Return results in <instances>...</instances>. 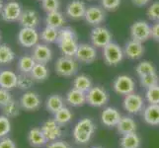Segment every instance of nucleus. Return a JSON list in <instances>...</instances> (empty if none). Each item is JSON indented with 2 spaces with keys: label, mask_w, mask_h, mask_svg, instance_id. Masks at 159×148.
<instances>
[{
  "label": "nucleus",
  "mask_w": 159,
  "mask_h": 148,
  "mask_svg": "<svg viewBox=\"0 0 159 148\" xmlns=\"http://www.w3.org/2000/svg\"><path fill=\"white\" fill-rule=\"evenodd\" d=\"M57 43L63 56L75 57L79 45L77 42V36H76L73 29L69 28V27H64V28L59 29L58 39Z\"/></svg>",
  "instance_id": "obj_1"
},
{
  "label": "nucleus",
  "mask_w": 159,
  "mask_h": 148,
  "mask_svg": "<svg viewBox=\"0 0 159 148\" xmlns=\"http://www.w3.org/2000/svg\"><path fill=\"white\" fill-rule=\"evenodd\" d=\"M95 132V124L90 119H83L75 124L73 129V138L79 144L89 142Z\"/></svg>",
  "instance_id": "obj_2"
},
{
  "label": "nucleus",
  "mask_w": 159,
  "mask_h": 148,
  "mask_svg": "<svg viewBox=\"0 0 159 148\" xmlns=\"http://www.w3.org/2000/svg\"><path fill=\"white\" fill-rule=\"evenodd\" d=\"M56 72L62 77H70L74 75L78 70V60L71 56H61L59 57L56 65H54Z\"/></svg>",
  "instance_id": "obj_3"
},
{
  "label": "nucleus",
  "mask_w": 159,
  "mask_h": 148,
  "mask_svg": "<svg viewBox=\"0 0 159 148\" xmlns=\"http://www.w3.org/2000/svg\"><path fill=\"white\" fill-rule=\"evenodd\" d=\"M124 56V49L116 43L112 42L103 47V58L108 65L116 66L123 61Z\"/></svg>",
  "instance_id": "obj_4"
},
{
  "label": "nucleus",
  "mask_w": 159,
  "mask_h": 148,
  "mask_svg": "<svg viewBox=\"0 0 159 148\" xmlns=\"http://www.w3.org/2000/svg\"><path fill=\"white\" fill-rule=\"evenodd\" d=\"M130 37L133 40L144 43L151 38V26L146 21L139 20L130 27Z\"/></svg>",
  "instance_id": "obj_5"
},
{
  "label": "nucleus",
  "mask_w": 159,
  "mask_h": 148,
  "mask_svg": "<svg viewBox=\"0 0 159 148\" xmlns=\"http://www.w3.org/2000/svg\"><path fill=\"white\" fill-rule=\"evenodd\" d=\"M112 39L113 36L111 32L102 26H96L90 35L91 43L95 47H105L110 43H112Z\"/></svg>",
  "instance_id": "obj_6"
},
{
  "label": "nucleus",
  "mask_w": 159,
  "mask_h": 148,
  "mask_svg": "<svg viewBox=\"0 0 159 148\" xmlns=\"http://www.w3.org/2000/svg\"><path fill=\"white\" fill-rule=\"evenodd\" d=\"M86 101L90 106L103 107L109 101V95L105 89L100 86H95L86 93Z\"/></svg>",
  "instance_id": "obj_7"
},
{
  "label": "nucleus",
  "mask_w": 159,
  "mask_h": 148,
  "mask_svg": "<svg viewBox=\"0 0 159 148\" xmlns=\"http://www.w3.org/2000/svg\"><path fill=\"white\" fill-rule=\"evenodd\" d=\"M40 34L35 28H22L17 36L18 43L23 47H34L39 43Z\"/></svg>",
  "instance_id": "obj_8"
},
{
  "label": "nucleus",
  "mask_w": 159,
  "mask_h": 148,
  "mask_svg": "<svg viewBox=\"0 0 159 148\" xmlns=\"http://www.w3.org/2000/svg\"><path fill=\"white\" fill-rule=\"evenodd\" d=\"M113 88L119 95H129L134 93L135 89V83L134 79L128 75H120L115 79Z\"/></svg>",
  "instance_id": "obj_9"
},
{
  "label": "nucleus",
  "mask_w": 159,
  "mask_h": 148,
  "mask_svg": "<svg viewBox=\"0 0 159 148\" xmlns=\"http://www.w3.org/2000/svg\"><path fill=\"white\" fill-rule=\"evenodd\" d=\"M23 9H22L21 4L17 1H9L4 4L1 18L5 22H17L19 21Z\"/></svg>",
  "instance_id": "obj_10"
},
{
  "label": "nucleus",
  "mask_w": 159,
  "mask_h": 148,
  "mask_svg": "<svg viewBox=\"0 0 159 148\" xmlns=\"http://www.w3.org/2000/svg\"><path fill=\"white\" fill-rule=\"evenodd\" d=\"M75 58L79 62L91 64L97 58L96 47L93 45H89V43H81V45L78 46V49L75 54Z\"/></svg>",
  "instance_id": "obj_11"
},
{
  "label": "nucleus",
  "mask_w": 159,
  "mask_h": 148,
  "mask_svg": "<svg viewBox=\"0 0 159 148\" xmlns=\"http://www.w3.org/2000/svg\"><path fill=\"white\" fill-rule=\"evenodd\" d=\"M42 105V100L40 96L36 92L28 91L24 93L20 99V106L21 108L27 112H34L37 111Z\"/></svg>",
  "instance_id": "obj_12"
},
{
  "label": "nucleus",
  "mask_w": 159,
  "mask_h": 148,
  "mask_svg": "<svg viewBox=\"0 0 159 148\" xmlns=\"http://www.w3.org/2000/svg\"><path fill=\"white\" fill-rule=\"evenodd\" d=\"M143 99L136 93L125 95L124 99V108L129 114H138L143 109Z\"/></svg>",
  "instance_id": "obj_13"
},
{
  "label": "nucleus",
  "mask_w": 159,
  "mask_h": 148,
  "mask_svg": "<svg viewBox=\"0 0 159 148\" xmlns=\"http://www.w3.org/2000/svg\"><path fill=\"white\" fill-rule=\"evenodd\" d=\"M106 18L105 9L100 6H90L86 9L84 19L88 24L92 26H99Z\"/></svg>",
  "instance_id": "obj_14"
},
{
  "label": "nucleus",
  "mask_w": 159,
  "mask_h": 148,
  "mask_svg": "<svg viewBox=\"0 0 159 148\" xmlns=\"http://www.w3.org/2000/svg\"><path fill=\"white\" fill-rule=\"evenodd\" d=\"M32 56L36 62L47 64L52 58V51L47 43H38L32 49Z\"/></svg>",
  "instance_id": "obj_15"
},
{
  "label": "nucleus",
  "mask_w": 159,
  "mask_h": 148,
  "mask_svg": "<svg viewBox=\"0 0 159 148\" xmlns=\"http://www.w3.org/2000/svg\"><path fill=\"white\" fill-rule=\"evenodd\" d=\"M43 133L45 134L48 141H54L57 140L61 136V128L60 125L54 119H48L47 122L43 123L41 128Z\"/></svg>",
  "instance_id": "obj_16"
},
{
  "label": "nucleus",
  "mask_w": 159,
  "mask_h": 148,
  "mask_svg": "<svg viewBox=\"0 0 159 148\" xmlns=\"http://www.w3.org/2000/svg\"><path fill=\"white\" fill-rule=\"evenodd\" d=\"M40 15L37 11L33 9L23 10L19 19V23L22 28H37L40 24Z\"/></svg>",
  "instance_id": "obj_17"
},
{
  "label": "nucleus",
  "mask_w": 159,
  "mask_h": 148,
  "mask_svg": "<svg viewBox=\"0 0 159 148\" xmlns=\"http://www.w3.org/2000/svg\"><path fill=\"white\" fill-rule=\"evenodd\" d=\"M125 56L129 59H139L144 53V47L141 42L131 39L125 45L124 47Z\"/></svg>",
  "instance_id": "obj_18"
},
{
  "label": "nucleus",
  "mask_w": 159,
  "mask_h": 148,
  "mask_svg": "<svg viewBox=\"0 0 159 148\" xmlns=\"http://www.w3.org/2000/svg\"><path fill=\"white\" fill-rule=\"evenodd\" d=\"M86 5L83 1L80 0H73L67 4L66 6V15L73 20H79L84 18L86 12Z\"/></svg>",
  "instance_id": "obj_19"
},
{
  "label": "nucleus",
  "mask_w": 159,
  "mask_h": 148,
  "mask_svg": "<svg viewBox=\"0 0 159 148\" xmlns=\"http://www.w3.org/2000/svg\"><path fill=\"white\" fill-rule=\"evenodd\" d=\"M120 118H122V116L118 112V110L112 107L106 108L101 114V120L103 124L109 128L117 127Z\"/></svg>",
  "instance_id": "obj_20"
},
{
  "label": "nucleus",
  "mask_w": 159,
  "mask_h": 148,
  "mask_svg": "<svg viewBox=\"0 0 159 148\" xmlns=\"http://www.w3.org/2000/svg\"><path fill=\"white\" fill-rule=\"evenodd\" d=\"M18 75L14 71L2 70L0 71V87L6 90H12L17 87Z\"/></svg>",
  "instance_id": "obj_21"
},
{
  "label": "nucleus",
  "mask_w": 159,
  "mask_h": 148,
  "mask_svg": "<svg viewBox=\"0 0 159 148\" xmlns=\"http://www.w3.org/2000/svg\"><path fill=\"white\" fill-rule=\"evenodd\" d=\"M45 22H46V26L59 30L63 28V26L65 24V18L61 12H59V11H53V12L47 13Z\"/></svg>",
  "instance_id": "obj_22"
},
{
  "label": "nucleus",
  "mask_w": 159,
  "mask_h": 148,
  "mask_svg": "<svg viewBox=\"0 0 159 148\" xmlns=\"http://www.w3.org/2000/svg\"><path fill=\"white\" fill-rule=\"evenodd\" d=\"M66 102L72 107H80L83 106L86 101V93L72 88L69 90L66 94Z\"/></svg>",
  "instance_id": "obj_23"
},
{
  "label": "nucleus",
  "mask_w": 159,
  "mask_h": 148,
  "mask_svg": "<svg viewBox=\"0 0 159 148\" xmlns=\"http://www.w3.org/2000/svg\"><path fill=\"white\" fill-rule=\"evenodd\" d=\"M28 141L33 147H43L48 142L45 134L43 133L41 128H34L28 133Z\"/></svg>",
  "instance_id": "obj_24"
},
{
  "label": "nucleus",
  "mask_w": 159,
  "mask_h": 148,
  "mask_svg": "<svg viewBox=\"0 0 159 148\" xmlns=\"http://www.w3.org/2000/svg\"><path fill=\"white\" fill-rule=\"evenodd\" d=\"M143 119L150 125L159 124V105L149 104L143 111Z\"/></svg>",
  "instance_id": "obj_25"
},
{
  "label": "nucleus",
  "mask_w": 159,
  "mask_h": 148,
  "mask_svg": "<svg viewBox=\"0 0 159 148\" xmlns=\"http://www.w3.org/2000/svg\"><path fill=\"white\" fill-rule=\"evenodd\" d=\"M117 129L119 131V133L122 135L133 133L135 132L136 130V123L129 117H122L117 124Z\"/></svg>",
  "instance_id": "obj_26"
},
{
  "label": "nucleus",
  "mask_w": 159,
  "mask_h": 148,
  "mask_svg": "<svg viewBox=\"0 0 159 148\" xmlns=\"http://www.w3.org/2000/svg\"><path fill=\"white\" fill-rule=\"evenodd\" d=\"M31 76L37 82L46 81L50 76V70L45 63H36L34 68L31 71Z\"/></svg>",
  "instance_id": "obj_27"
},
{
  "label": "nucleus",
  "mask_w": 159,
  "mask_h": 148,
  "mask_svg": "<svg viewBox=\"0 0 159 148\" xmlns=\"http://www.w3.org/2000/svg\"><path fill=\"white\" fill-rule=\"evenodd\" d=\"M63 107H64V101L61 96H59L57 94H53L47 99L46 108L48 110V112L54 114Z\"/></svg>",
  "instance_id": "obj_28"
},
{
  "label": "nucleus",
  "mask_w": 159,
  "mask_h": 148,
  "mask_svg": "<svg viewBox=\"0 0 159 148\" xmlns=\"http://www.w3.org/2000/svg\"><path fill=\"white\" fill-rule=\"evenodd\" d=\"M36 63H37L36 60L33 58L32 56H23L19 58L18 63H17V67L21 73L30 74Z\"/></svg>",
  "instance_id": "obj_29"
},
{
  "label": "nucleus",
  "mask_w": 159,
  "mask_h": 148,
  "mask_svg": "<svg viewBox=\"0 0 159 148\" xmlns=\"http://www.w3.org/2000/svg\"><path fill=\"white\" fill-rule=\"evenodd\" d=\"M59 30L52 28V27L46 26L41 32V40L45 43H57L58 39Z\"/></svg>",
  "instance_id": "obj_30"
},
{
  "label": "nucleus",
  "mask_w": 159,
  "mask_h": 148,
  "mask_svg": "<svg viewBox=\"0 0 159 148\" xmlns=\"http://www.w3.org/2000/svg\"><path fill=\"white\" fill-rule=\"evenodd\" d=\"M120 144L122 148H139L140 145V138L135 132L123 135Z\"/></svg>",
  "instance_id": "obj_31"
},
{
  "label": "nucleus",
  "mask_w": 159,
  "mask_h": 148,
  "mask_svg": "<svg viewBox=\"0 0 159 148\" xmlns=\"http://www.w3.org/2000/svg\"><path fill=\"white\" fill-rule=\"evenodd\" d=\"M92 81L91 79L84 74L76 76L73 80V88L80 90L84 93H87L92 88Z\"/></svg>",
  "instance_id": "obj_32"
},
{
  "label": "nucleus",
  "mask_w": 159,
  "mask_h": 148,
  "mask_svg": "<svg viewBox=\"0 0 159 148\" xmlns=\"http://www.w3.org/2000/svg\"><path fill=\"white\" fill-rule=\"evenodd\" d=\"M15 59V52L6 43L0 45V64H8Z\"/></svg>",
  "instance_id": "obj_33"
},
{
  "label": "nucleus",
  "mask_w": 159,
  "mask_h": 148,
  "mask_svg": "<svg viewBox=\"0 0 159 148\" xmlns=\"http://www.w3.org/2000/svg\"><path fill=\"white\" fill-rule=\"evenodd\" d=\"M71 119H72V113L70 112V110L66 107H63L59 110L58 112H57L54 114V120L60 125V127H62V125L66 124L67 123H69Z\"/></svg>",
  "instance_id": "obj_34"
},
{
  "label": "nucleus",
  "mask_w": 159,
  "mask_h": 148,
  "mask_svg": "<svg viewBox=\"0 0 159 148\" xmlns=\"http://www.w3.org/2000/svg\"><path fill=\"white\" fill-rule=\"evenodd\" d=\"M20 103L16 102L15 100H11L9 103H7L5 105L2 110L4 116H6L7 118H15L17 117L20 114Z\"/></svg>",
  "instance_id": "obj_35"
},
{
  "label": "nucleus",
  "mask_w": 159,
  "mask_h": 148,
  "mask_svg": "<svg viewBox=\"0 0 159 148\" xmlns=\"http://www.w3.org/2000/svg\"><path fill=\"white\" fill-rule=\"evenodd\" d=\"M135 71L139 77L141 76H144L147 74H151V73H155L156 69L155 66L153 65L152 62L147 61V60H143V61L139 62L135 67Z\"/></svg>",
  "instance_id": "obj_36"
},
{
  "label": "nucleus",
  "mask_w": 159,
  "mask_h": 148,
  "mask_svg": "<svg viewBox=\"0 0 159 148\" xmlns=\"http://www.w3.org/2000/svg\"><path fill=\"white\" fill-rule=\"evenodd\" d=\"M35 80L33 79L31 74L28 73H21L18 75L17 79V87L21 90H28L34 85Z\"/></svg>",
  "instance_id": "obj_37"
},
{
  "label": "nucleus",
  "mask_w": 159,
  "mask_h": 148,
  "mask_svg": "<svg viewBox=\"0 0 159 148\" xmlns=\"http://www.w3.org/2000/svg\"><path fill=\"white\" fill-rule=\"evenodd\" d=\"M139 81H140V84L142 87L148 89L150 87H153V86L159 84V76L156 74V72L151 73V74H147V75L139 77Z\"/></svg>",
  "instance_id": "obj_38"
},
{
  "label": "nucleus",
  "mask_w": 159,
  "mask_h": 148,
  "mask_svg": "<svg viewBox=\"0 0 159 148\" xmlns=\"http://www.w3.org/2000/svg\"><path fill=\"white\" fill-rule=\"evenodd\" d=\"M145 98L149 104L159 105V84L147 89Z\"/></svg>",
  "instance_id": "obj_39"
},
{
  "label": "nucleus",
  "mask_w": 159,
  "mask_h": 148,
  "mask_svg": "<svg viewBox=\"0 0 159 148\" xmlns=\"http://www.w3.org/2000/svg\"><path fill=\"white\" fill-rule=\"evenodd\" d=\"M11 131V123L9 118L6 116H0V138L5 137Z\"/></svg>",
  "instance_id": "obj_40"
},
{
  "label": "nucleus",
  "mask_w": 159,
  "mask_h": 148,
  "mask_svg": "<svg viewBox=\"0 0 159 148\" xmlns=\"http://www.w3.org/2000/svg\"><path fill=\"white\" fill-rule=\"evenodd\" d=\"M60 6L59 0H42V8L47 13L58 11Z\"/></svg>",
  "instance_id": "obj_41"
},
{
  "label": "nucleus",
  "mask_w": 159,
  "mask_h": 148,
  "mask_svg": "<svg viewBox=\"0 0 159 148\" xmlns=\"http://www.w3.org/2000/svg\"><path fill=\"white\" fill-rule=\"evenodd\" d=\"M146 14L150 20L159 22V1L153 2L147 9Z\"/></svg>",
  "instance_id": "obj_42"
},
{
  "label": "nucleus",
  "mask_w": 159,
  "mask_h": 148,
  "mask_svg": "<svg viewBox=\"0 0 159 148\" xmlns=\"http://www.w3.org/2000/svg\"><path fill=\"white\" fill-rule=\"evenodd\" d=\"M120 2L122 0H101V5L107 11H115L120 7Z\"/></svg>",
  "instance_id": "obj_43"
},
{
  "label": "nucleus",
  "mask_w": 159,
  "mask_h": 148,
  "mask_svg": "<svg viewBox=\"0 0 159 148\" xmlns=\"http://www.w3.org/2000/svg\"><path fill=\"white\" fill-rule=\"evenodd\" d=\"M11 100H12V96L10 94V91L0 87V108H3Z\"/></svg>",
  "instance_id": "obj_44"
},
{
  "label": "nucleus",
  "mask_w": 159,
  "mask_h": 148,
  "mask_svg": "<svg viewBox=\"0 0 159 148\" xmlns=\"http://www.w3.org/2000/svg\"><path fill=\"white\" fill-rule=\"evenodd\" d=\"M47 148H70V146L67 142L63 140H54L52 141Z\"/></svg>",
  "instance_id": "obj_45"
},
{
  "label": "nucleus",
  "mask_w": 159,
  "mask_h": 148,
  "mask_svg": "<svg viewBox=\"0 0 159 148\" xmlns=\"http://www.w3.org/2000/svg\"><path fill=\"white\" fill-rule=\"evenodd\" d=\"M0 148H17L15 142L8 137H3L0 140Z\"/></svg>",
  "instance_id": "obj_46"
},
{
  "label": "nucleus",
  "mask_w": 159,
  "mask_h": 148,
  "mask_svg": "<svg viewBox=\"0 0 159 148\" xmlns=\"http://www.w3.org/2000/svg\"><path fill=\"white\" fill-rule=\"evenodd\" d=\"M151 38L154 41L159 42V22L151 26Z\"/></svg>",
  "instance_id": "obj_47"
},
{
  "label": "nucleus",
  "mask_w": 159,
  "mask_h": 148,
  "mask_svg": "<svg viewBox=\"0 0 159 148\" xmlns=\"http://www.w3.org/2000/svg\"><path fill=\"white\" fill-rule=\"evenodd\" d=\"M149 1L150 0H131V2L134 3V5H135V6H138V7L144 6V5H146Z\"/></svg>",
  "instance_id": "obj_48"
},
{
  "label": "nucleus",
  "mask_w": 159,
  "mask_h": 148,
  "mask_svg": "<svg viewBox=\"0 0 159 148\" xmlns=\"http://www.w3.org/2000/svg\"><path fill=\"white\" fill-rule=\"evenodd\" d=\"M3 6H4V4H3V2H2V0H0V14H1V12H2Z\"/></svg>",
  "instance_id": "obj_49"
},
{
  "label": "nucleus",
  "mask_w": 159,
  "mask_h": 148,
  "mask_svg": "<svg viewBox=\"0 0 159 148\" xmlns=\"http://www.w3.org/2000/svg\"><path fill=\"white\" fill-rule=\"evenodd\" d=\"M2 39V34H1V31H0V41H1Z\"/></svg>",
  "instance_id": "obj_50"
},
{
  "label": "nucleus",
  "mask_w": 159,
  "mask_h": 148,
  "mask_svg": "<svg viewBox=\"0 0 159 148\" xmlns=\"http://www.w3.org/2000/svg\"><path fill=\"white\" fill-rule=\"evenodd\" d=\"M93 148H101V147H93Z\"/></svg>",
  "instance_id": "obj_51"
},
{
  "label": "nucleus",
  "mask_w": 159,
  "mask_h": 148,
  "mask_svg": "<svg viewBox=\"0 0 159 148\" xmlns=\"http://www.w3.org/2000/svg\"><path fill=\"white\" fill-rule=\"evenodd\" d=\"M41 1H42V0H41Z\"/></svg>",
  "instance_id": "obj_52"
}]
</instances>
